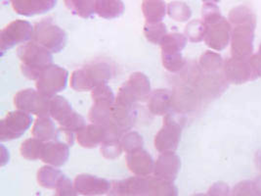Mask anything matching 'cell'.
<instances>
[{"mask_svg": "<svg viewBox=\"0 0 261 196\" xmlns=\"http://www.w3.org/2000/svg\"><path fill=\"white\" fill-rule=\"evenodd\" d=\"M108 196H178V188L155 177L136 176L112 182Z\"/></svg>", "mask_w": 261, "mask_h": 196, "instance_id": "obj_1", "label": "cell"}, {"mask_svg": "<svg viewBox=\"0 0 261 196\" xmlns=\"http://www.w3.org/2000/svg\"><path fill=\"white\" fill-rule=\"evenodd\" d=\"M17 55L21 60L22 73L33 81H36L53 62L52 52L33 40L17 49Z\"/></svg>", "mask_w": 261, "mask_h": 196, "instance_id": "obj_2", "label": "cell"}, {"mask_svg": "<svg viewBox=\"0 0 261 196\" xmlns=\"http://www.w3.org/2000/svg\"><path fill=\"white\" fill-rule=\"evenodd\" d=\"M50 117L59 124V129L66 135L70 145L73 144L74 135L86 126L83 116L73 111L71 103L61 95L51 98Z\"/></svg>", "mask_w": 261, "mask_h": 196, "instance_id": "obj_3", "label": "cell"}, {"mask_svg": "<svg viewBox=\"0 0 261 196\" xmlns=\"http://www.w3.org/2000/svg\"><path fill=\"white\" fill-rule=\"evenodd\" d=\"M113 74V67L108 62H92L72 72L71 88L76 91H92L97 86L108 84Z\"/></svg>", "mask_w": 261, "mask_h": 196, "instance_id": "obj_4", "label": "cell"}, {"mask_svg": "<svg viewBox=\"0 0 261 196\" xmlns=\"http://www.w3.org/2000/svg\"><path fill=\"white\" fill-rule=\"evenodd\" d=\"M152 93L149 78L141 72L131 74L130 77L119 87L116 103L123 106L135 107L138 102L148 100Z\"/></svg>", "mask_w": 261, "mask_h": 196, "instance_id": "obj_5", "label": "cell"}, {"mask_svg": "<svg viewBox=\"0 0 261 196\" xmlns=\"http://www.w3.org/2000/svg\"><path fill=\"white\" fill-rule=\"evenodd\" d=\"M33 41L48 49L52 53H59L66 47L68 36L51 19H43L35 24Z\"/></svg>", "mask_w": 261, "mask_h": 196, "instance_id": "obj_6", "label": "cell"}, {"mask_svg": "<svg viewBox=\"0 0 261 196\" xmlns=\"http://www.w3.org/2000/svg\"><path fill=\"white\" fill-rule=\"evenodd\" d=\"M69 72L59 65L52 64L36 80V89L48 98L54 97L68 85Z\"/></svg>", "mask_w": 261, "mask_h": 196, "instance_id": "obj_7", "label": "cell"}, {"mask_svg": "<svg viewBox=\"0 0 261 196\" xmlns=\"http://www.w3.org/2000/svg\"><path fill=\"white\" fill-rule=\"evenodd\" d=\"M50 102L51 98L44 96L34 88L23 89L14 97L17 110L34 114L37 117H50Z\"/></svg>", "mask_w": 261, "mask_h": 196, "instance_id": "obj_8", "label": "cell"}, {"mask_svg": "<svg viewBox=\"0 0 261 196\" xmlns=\"http://www.w3.org/2000/svg\"><path fill=\"white\" fill-rule=\"evenodd\" d=\"M35 27L28 21L16 20L7 24L0 33L1 54L14 46L33 40Z\"/></svg>", "mask_w": 261, "mask_h": 196, "instance_id": "obj_9", "label": "cell"}, {"mask_svg": "<svg viewBox=\"0 0 261 196\" xmlns=\"http://www.w3.org/2000/svg\"><path fill=\"white\" fill-rule=\"evenodd\" d=\"M33 124L31 114L21 110L9 112L0 121V140L2 142L20 138Z\"/></svg>", "mask_w": 261, "mask_h": 196, "instance_id": "obj_10", "label": "cell"}, {"mask_svg": "<svg viewBox=\"0 0 261 196\" xmlns=\"http://www.w3.org/2000/svg\"><path fill=\"white\" fill-rule=\"evenodd\" d=\"M181 137V127L169 116H166L164 126L154 136V144L160 153L174 152Z\"/></svg>", "mask_w": 261, "mask_h": 196, "instance_id": "obj_11", "label": "cell"}, {"mask_svg": "<svg viewBox=\"0 0 261 196\" xmlns=\"http://www.w3.org/2000/svg\"><path fill=\"white\" fill-rule=\"evenodd\" d=\"M77 194L83 196H102L108 194L112 183L89 174L77 175L73 182Z\"/></svg>", "mask_w": 261, "mask_h": 196, "instance_id": "obj_12", "label": "cell"}, {"mask_svg": "<svg viewBox=\"0 0 261 196\" xmlns=\"http://www.w3.org/2000/svg\"><path fill=\"white\" fill-rule=\"evenodd\" d=\"M181 168V161L174 152L161 153L154 162V177L173 183Z\"/></svg>", "mask_w": 261, "mask_h": 196, "instance_id": "obj_13", "label": "cell"}, {"mask_svg": "<svg viewBox=\"0 0 261 196\" xmlns=\"http://www.w3.org/2000/svg\"><path fill=\"white\" fill-rule=\"evenodd\" d=\"M126 166L137 177H150L154 174V159L143 148L126 154Z\"/></svg>", "mask_w": 261, "mask_h": 196, "instance_id": "obj_14", "label": "cell"}, {"mask_svg": "<svg viewBox=\"0 0 261 196\" xmlns=\"http://www.w3.org/2000/svg\"><path fill=\"white\" fill-rule=\"evenodd\" d=\"M12 3L14 11L24 17L40 15L52 10L57 0H7Z\"/></svg>", "mask_w": 261, "mask_h": 196, "instance_id": "obj_15", "label": "cell"}, {"mask_svg": "<svg viewBox=\"0 0 261 196\" xmlns=\"http://www.w3.org/2000/svg\"><path fill=\"white\" fill-rule=\"evenodd\" d=\"M108 136V129L104 126L97 124L86 125L82 131H80L75 137L79 144L83 148H95L101 145Z\"/></svg>", "mask_w": 261, "mask_h": 196, "instance_id": "obj_16", "label": "cell"}, {"mask_svg": "<svg viewBox=\"0 0 261 196\" xmlns=\"http://www.w3.org/2000/svg\"><path fill=\"white\" fill-rule=\"evenodd\" d=\"M70 157V145L60 141L45 142L41 160L49 166L59 168L64 166Z\"/></svg>", "mask_w": 261, "mask_h": 196, "instance_id": "obj_17", "label": "cell"}, {"mask_svg": "<svg viewBox=\"0 0 261 196\" xmlns=\"http://www.w3.org/2000/svg\"><path fill=\"white\" fill-rule=\"evenodd\" d=\"M59 130L50 117H37L32 134L43 142L56 141L59 138Z\"/></svg>", "mask_w": 261, "mask_h": 196, "instance_id": "obj_18", "label": "cell"}, {"mask_svg": "<svg viewBox=\"0 0 261 196\" xmlns=\"http://www.w3.org/2000/svg\"><path fill=\"white\" fill-rule=\"evenodd\" d=\"M173 96L168 89H155L148 99V108L156 116H164L172 106Z\"/></svg>", "mask_w": 261, "mask_h": 196, "instance_id": "obj_19", "label": "cell"}, {"mask_svg": "<svg viewBox=\"0 0 261 196\" xmlns=\"http://www.w3.org/2000/svg\"><path fill=\"white\" fill-rule=\"evenodd\" d=\"M67 177L52 166H43L37 172V183L47 189H56Z\"/></svg>", "mask_w": 261, "mask_h": 196, "instance_id": "obj_20", "label": "cell"}, {"mask_svg": "<svg viewBox=\"0 0 261 196\" xmlns=\"http://www.w3.org/2000/svg\"><path fill=\"white\" fill-rule=\"evenodd\" d=\"M142 12L146 23H160L167 13L166 2L165 0H143Z\"/></svg>", "mask_w": 261, "mask_h": 196, "instance_id": "obj_21", "label": "cell"}, {"mask_svg": "<svg viewBox=\"0 0 261 196\" xmlns=\"http://www.w3.org/2000/svg\"><path fill=\"white\" fill-rule=\"evenodd\" d=\"M124 12L121 0H96V14L106 20L117 19Z\"/></svg>", "mask_w": 261, "mask_h": 196, "instance_id": "obj_22", "label": "cell"}, {"mask_svg": "<svg viewBox=\"0 0 261 196\" xmlns=\"http://www.w3.org/2000/svg\"><path fill=\"white\" fill-rule=\"evenodd\" d=\"M115 103L109 102H94L92 107L89 110V120L90 122L104 127H109L112 119V111Z\"/></svg>", "mask_w": 261, "mask_h": 196, "instance_id": "obj_23", "label": "cell"}, {"mask_svg": "<svg viewBox=\"0 0 261 196\" xmlns=\"http://www.w3.org/2000/svg\"><path fill=\"white\" fill-rule=\"evenodd\" d=\"M65 3L72 14L83 19L96 14V0H65Z\"/></svg>", "mask_w": 261, "mask_h": 196, "instance_id": "obj_24", "label": "cell"}, {"mask_svg": "<svg viewBox=\"0 0 261 196\" xmlns=\"http://www.w3.org/2000/svg\"><path fill=\"white\" fill-rule=\"evenodd\" d=\"M186 37L179 33L167 34L161 42L162 54L180 53L186 45Z\"/></svg>", "mask_w": 261, "mask_h": 196, "instance_id": "obj_25", "label": "cell"}, {"mask_svg": "<svg viewBox=\"0 0 261 196\" xmlns=\"http://www.w3.org/2000/svg\"><path fill=\"white\" fill-rule=\"evenodd\" d=\"M45 142L39 140L36 137L28 138L25 139L22 145L20 147L21 155L24 159L36 161V160L41 159L43 150H44Z\"/></svg>", "mask_w": 261, "mask_h": 196, "instance_id": "obj_26", "label": "cell"}, {"mask_svg": "<svg viewBox=\"0 0 261 196\" xmlns=\"http://www.w3.org/2000/svg\"><path fill=\"white\" fill-rule=\"evenodd\" d=\"M143 32L147 40L154 44H161L163 38L168 34L166 26L163 22L154 24L146 23Z\"/></svg>", "mask_w": 261, "mask_h": 196, "instance_id": "obj_27", "label": "cell"}, {"mask_svg": "<svg viewBox=\"0 0 261 196\" xmlns=\"http://www.w3.org/2000/svg\"><path fill=\"white\" fill-rule=\"evenodd\" d=\"M167 13L169 17L176 22H185L190 19L192 15L190 7L186 3L180 1L170 2L167 5Z\"/></svg>", "mask_w": 261, "mask_h": 196, "instance_id": "obj_28", "label": "cell"}, {"mask_svg": "<svg viewBox=\"0 0 261 196\" xmlns=\"http://www.w3.org/2000/svg\"><path fill=\"white\" fill-rule=\"evenodd\" d=\"M120 143L123 151L127 154L139 149H142L144 145V139L142 135L134 131H128L122 135Z\"/></svg>", "mask_w": 261, "mask_h": 196, "instance_id": "obj_29", "label": "cell"}, {"mask_svg": "<svg viewBox=\"0 0 261 196\" xmlns=\"http://www.w3.org/2000/svg\"><path fill=\"white\" fill-rule=\"evenodd\" d=\"M100 146H101L100 150H101L103 157L109 160H115L119 158L123 151L119 138L107 137L105 139V141Z\"/></svg>", "mask_w": 261, "mask_h": 196, "instance_id": "obj_30", "label": "cell"}, {"mask_svg": "<svg viewBox=\"0 0 261 196\" xmlns=\"http://www.w3.org/2000/svg\"><path fill=\"white\" fill-rule=\"evenodd\" d=\"M162 61L165 69L170 73H177L183 69L185 65V60L181 53L162 54Z\"/></svg>", "mask_w": 261, "mask_h": 196, "instance_id": "obj_31", "label": "cell"}, {"mask_svg": "<svg viewBox=\"0 0 261 196\" xmlns=\"http://www.w3.org/2000/svg\"><path fill=\"white\" fill-rule=\"evenodd\" d=\"M91 97L94 102H109L115 103L116 96L112 88L108 86V84H103L95 87L91 91Z\"/></svg>", "mask_w": 261, "mask_h": 196, "instance_id": "obj_32", "label": "cell"}, {"mask_svg": "<svg viewBox=\"0 0 261 196\" xmlns=\"http://www.w3.org/2000/svg\"><path fill=\"white\" fill-rule=\"evenodd\" d=\"M204 24H202L200 21H193L187 24L185 29V35L191 41H200L202 39V35L204 34Z\"/></svg>", "mask_w": 261, "mask_h": 196, "instance_id": "obj_33", "label": "cell"}, {"mask_svg": "<svg viewBox=\"0 0 261 196\" xmlns=\"http://www.w3.org/2000/svg\"><path fill=\"white\" fill-rule=\"evenodd\" d=\"M56 193L53 196H77L73 183L69 178H66L64 182L55 189Z\"/></svg>", "mask_w": 261, "mask_h": 196, "instance_id": "obj_34", "label": "cell"}, {"mask_svg": "<svg viewBox=\"0 0 261 196\" xmlns=\"http://www.w3.org/2000/svg\"><path fill=\"white\" fill-rule=\"evenodd\" d=\"M207 196H229V190L225 184H216L210 189Z\"/></svg>", "mask_w": 261, "mask_h": 196, "instance_id": "obj_35", "label": "cell"}, {"mask_svg": "<svg viewBox=\"0 0 261 196\" xmlns=\"http://www.w3.org/2000/svg\"><path fill=\"white\" fill-rule=\"evenodd\" d=\"M233 196H256V194L253 193L249 185L241 184L235 189Z\"/></svg>", "mask_w": 261, "mask_h": 196, "instance_id": "obj_36", "label": "cell"}, {"mask_svg": "<svg viewBox=\"0 0 261 196\" xmlns=\"http://www.w3.org/2000/svg\"><path fill=\"white\" fill-rule=\"evenodd\" d=\"M203 1H206V2H207V1H213V2H218L219 0H203Z\"/></svg>", "mask_w": 261, "mask_h": 196, "instance_id": "obj_37", "label": "cell"}, {"mask_svg": "<svg viewBox=\"0 0 261 196\" xmlns=\"http://www.w3.org/2000/svg\"><path fill=\"white\" fill-rule=\"evenodd\" d=\"M192 196H207V195H204V194H201V193H199V194H195V195H192Z\"/></svg>", "mask_w": 261, "mask_h": 196, "instance_id": "obj_38", "label": "cell"}]
</instances>
